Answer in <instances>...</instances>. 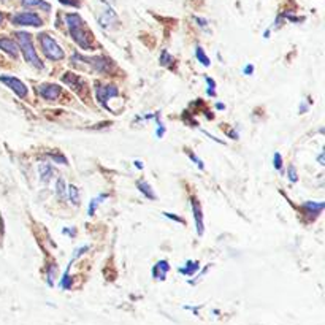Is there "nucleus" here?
I'll use <instances>...</instances> for the list:
<instances>
[{
	"instance_id": "1",
	"label": "nucleus",
	"mask_w": 325,
	"mask_h": 325,
	"mask_svg": "<svg viewBox=\"0 0 325 325\" xmlns=\"http://www.w3.org/2000/svg\"><path fill=\"white\" fill-rule=\"evenodd\" d=\"M65 21H67L70 35L75 43L84 51L92 50V34L89 32V29L86 27V22L83 21V17L76 13H71L65 16Z\"/></svg>"
},
{
	"instance_id": "2",
	"label": "nucleus",
	"mask_w": 325,
	"mask_h": 325,
	"mask_svg": "<svg viewBox=\"0 0 325 325\" xmlns=\"http://www.w3.org/2000/svg\"><path fill=\"white\" fill-rule=\"evenodd\" d=\"M16 38H17V41H19V46H17V48H21L26 62L29 65H32V67H35V68L43 70L45 64L41 62V59L38 57L37 51H35V46H34L31 34H27V32H16Z\"/></svg>"
},
{
	"instance_id": "3",
	"label": "nucleus",
	"mask_w": 325,
	"mask_h": 325,
	"mask_svg": "<svg viewBox=\"0 0 325 325\" xmlns=\"http://www.w3.org/2000/svg\"><path fill=\"white\" fill-rule=\"evenodd\" d=\"M38 40H40L41 50H43V54L46 56V59H50V61H62L65 57L64 50L59 46V43L51 37L50 34H40Z\"/></svg>"
},
{
	"instance_id": "4",
	"label": "nucleus",
	"mask_w": 325,
	"mask_h": 325,
	"mask_svg": "<svg viewBox=\"0 0 325 325\" xmlns=\"http://www.w3.org/2000/svg\"><path fill=\"white\" fill-rule=\"evenodd\" d=\"M95 97H97V102L100 105H103L105 108L106 106V102L113 99V97H118L119 95V91L116 86H113V84H102V83H95Z\"/></svg>"
},
{
	"instance_id": "5",
	"label": "nucleus",
	"mask_w": 325,
	"mask_h": 325,
	"mask_svg": "<svg viewBox=\"0 0 325 325\" xmlns=\"http://www.w3.org/2000/svg\"><path fill=\"white\" fill-rule=\"evenodd\" d=\"M0 83H3L5 86L10 87L11 91H13L19 99H26L27 97V86L26 83H22L19 78H15V76H7V75H2L0 76Z\"/></svg>"
},
{
	"instance_id": "6",
	"label": "nucleus",
	"mask_w": 325,
	"mask_h": 325,
	"mask_svg": "<svg viewBox=\"0 0 325 325\" xmlns=\"http://www.w3.org/2000/svg\"><path fill=\"white\" fill-rule=\"evenodd\" d=\"M11 22L15 24V26H34V27H41L43 26V21H41V17L35 13H17L11 17Z\"/></svg>"
},
{
	"instance_id": "7",
	"label": "nucleus",
	"mask_w": 325,
	"mask_h": 325,
	"mask_svg": "<svg viewBox=\"0 0 325 325\" xmlns=\"http://www.w3.org/2000/svg\"><path fill=\"white\" fill-rule=\"evenodd\" d=\"M38 94L43 100L54 102L59 95H61V86H59V84H52V83H45L38 87Z\"/></svg>"
},
{
	"instance_id": "8",
	"label": "nucleus",
	"mask_w": 325,
	"mask_h": 325,
	"mask_svg": "<svg viewBox=\"0 0 325 325\" xmlns=\"http://www.w3.org/2000/svg\"><path fill=\"white\" fill-rule=\"evenodd\" d=\"M190 205H192V213H194V219H195V228H197V233L202 237L203 232H205V222H203L202 206H200V203H198L197 198H190Z\"/></svg>"
},
{
	"instance_id": "9",
	"label": "nucleus",
	"mask_w": 325,
	"mask_h": 325,
	"mask_svg": "<svg viewBox=\"0 0 325 325\" xmlns=\"http://www.w3.org/2000/svg\"><path fill=\"white\" fill-rule=\"evenodd\" d=\"M62 81L67 84L70 89H73L75 92H81V89L86 87V83H84L83 78L75 73H65L62 76Z\"/></svg>"
},
{
	"instance_id": "10",
	"label": "nucleus",
	"mask_w": 325,
	"mask_h": 325,
	"mask_svg": "<svg viewBox=\"0 0 325 325\" xmlns=\"http://www.w3.org/2000/svg\"><path fill=\"white\" fill-rule=\"evenodd\" d=\"M0 50H2L3 52H7L10 57L16 59L17 56H19V48H17V45L15 43L13 40L8 38V37H0Z\"/></svg>"
},
{
	"instance_id": "11",
	"label": "nucleus",
	"mask_w": 325,
	"mask_h": 325,
	"mask_svg": "<svg viewBox=\"0 0 325 325\" xmlns=\"http://www.w3.org/2000/svg\"><path fill=\"white\" fill-rule=\"evenodd\" d=\"M99 22H100V26L103 29H110V27L114 26V24H118V15L114 13L111 8H108V10L103 11V13H102Z\"/></svg>"
},
{
	"instance_id": "12",
	"label": "nucleus",
	"mask_w": 325,
	"mask_h": 325,
	"mask_svg": "<svg viewBox=\"0 0 325 325\" xmlns=\"http://www.w3.org/2000/svg\"><path fill=\"white\" fill-rule=\"evenodd\" d=\"M302 209H303V213L306 216H314V218H317V216L321 214L322 209H324V202H319V203H316V202H306V203L302 205Z\"/></svg>"
},
{
	"instance_id": "13",
	"label": "nucleus",
	"mask_w": 325,
	"mask_h": 325,
	"mask_svg": "<svg viewBox=\"0 0 325 325\" xmlns=\"http://www.w3.org/2000/svg\"><path fill=\"white\" fill-rule=\"evenodd\" d=\"M168 272H170V265H168V262H167V260H160V262H157V263L154 265V268H153V276H154L155 279L164 281Z\"/></svg>"
},
{
	"instance_id": "14",
	"label": "nucleus",
	"mask_w": 325,
	"mask_h": 325,
	"mask_svg": "<svg viewBox=\"0 0 325 325\" xmlns=\"http://www.w3.org/2000/svg\"><path fill=\"white\" fill-rule=\"evenodd\" d=\"M22 7L26 8H38L43 11H51V5L45 0H21Z\"/></svg>"
},
{
	"instance_id": "15",
	"label": "nucleus",
	"mask_w": 325,
	"mask_h": 325,
	"mask_svg": "<svg viewBox=\"0 0 325 325\" xmlns=\"http://www.w3.org/2000/svg\"><path fill=\"white\" fill-rule=\"evenodd\" d=\"M137 188H138V190H140L144 197L149 198V200H155V198H157V195H155V192H154L153 188H151V184L146 183V181H143V179H140V181H137Z\"/></svg>"
},
{
	"instance_id": "16",
	"label": "nucleus",
	"mask_w": 325,
	"mask_h": 325,
	"mask_svg": "<svg viewBox=\"0 0 325 325\" xmlns=\"http://www.w3.org/2000/svg\"><path fill=\"white\" fill-rule=\"evenodd\" d=\"M38 171H40V178H41V181L43 183H50V179L52 178V174H54V170H52V167L50 164H40Z\"/></svg>"
},
{
	"instance_id": "17",
	"label": "nucleus",
	"mask_w": 325,
	"mask_h": 325,
	"mask_svg": "<svg viewBox=\"0 0 325 325\" xmlns=\"http://www.w3.org/2000/svg\"><path fill=\"white\" fill-rule=\"evenodd\" d=\"M198 268H200V263H198V262H194V260H189L186 267H181V268H179V273H183V274H186V276H192V274H194V273L197 272Z\"/></svg>"
},
{
	"instance_id": "18",
	"label": "nucleus",
	"mask_w": 325,
	"mask_h": 325,
	"mask_svg": "<svg viewBox=\"0 0 325 325\" xmlns=\"http://www.w3.org/2000/svg\"><path fill=\"white\" fill-rule=\"evenodd\" d=\"M67 194H68L70 202L73 203L75 206H78V205H80V189H78L76 186H68Z\"/></svg>"
},
{
	"instance_id": "19",
	"label": "nucleus",
	"mask_w": 325,
	"mask_h": 325,
	"mask_svg": "<svg viewBox=\"0 0 325 325\" xmlns=\"http://www.w3.org/2000/svg\"><path fill=\"white\" fill-rule=\"evenodd\" d=\"M195 56L198 59V62H202V65H205V67H209V65H211V62H209V57L206 56V54H205L202 46L195 48Z\"/></svg>"
},
{
	"instance_id": "20",
	"label": "nucleus",
	"mask_w": 325,
	"mask_h": 325,
	"mask_svg": "<svg viewBox=\"0 0 325 325\" xmlns=\"http://www.w3.org/2000/svg\"><path fill=\"white\" fill-rule=\"evenodd\" d=\"M56 192H57V197L59 198H64L65 197V192H67V189H65V183L62 178H59L56 181Z\"/></svg>"
},
{
	"instance_id": "21",
	"label": "nucleus",
	"mask_w": 325,
	"mask_h": 325,
	"mask_svg": "<svg viewBox=\"0 0 325 325\" xmlns=\"http://www.w3.org/2000/svg\"><path fill=\"white\" fill-rule=\"evenodd\" d=\"M103 198H106V195H100V197H97V198H92V200H91V205H89V216H94L95 208L99 206L100 202L103 200Z\"/></svg>"
},
{
	"instance_id": "22",
	"label": "nucleus",
	"mask_w": 325,
	"mask_h": 325,
	"mask_svg": "<svg viewBox=\"0 0 325 325\" xmlns=\"http://www.w3.org/2000/svg\"><path fill=\"white\" fill-rule=\"evenodd\" d=\"M50 157H51L54 162H61V164H64V165H67V164H68L67 157H65V155L61 154V153H50Z\"/></svg>"
},
{
	"instance_id": "23",
	"label": "nucleus",
	"mask_w": 325,
	"mask_h": 325,
	"mask_svg": "<svg viewBox=\"0 0 325 325\" xmlns=\"http://www.w3.org/2000/svg\"><path fill=\"white\" fill-rule=\"evenodd\" d=\"M287 176H289V179H291L292 183H297L298 181V174H297V168H295V165H289Z\"/></svg>"
},
{
	"instance_id": "24",
	"label": "nucleus",
	"mask_w": 325,
	"mask_h": 325,
	"mask_svg": "<svg viewBox=\"0 0 325 325\" xmlns=\"http://www.w3.org/2000/svg\"><path fill=\"white\" fill-rule=\"evenodd\" d=\"M56 270H57V267L54 263L50 267V270H48V284H50V286L54 284V278H56Z\"/></svg>"
},
{
	"instance_id": "25",
	"label": "nucleus",
	"mask_w": 325,
	"mask_h": 325,
	"mask_svg": "<svg viewBox=\"0 0 325 325\" xmlns=\"http://www.w3.org/2000/svg\"><path fill=\"white\" fill-rule=\"evenodd\" d=\"M170 62H173V57L168 54V51H162V54H160V65H167L170 64Z\"/></svg>"
},
{
	"instance_id": "26",
	"label": "nucleus",
	"mask_w": 325,
	"mask_h": 325,
	"mask_svg": "<svg viewBox=\"0 0 325 325\" xmlns=\"http://www.w3.org/2000/svg\"><path fill=\"white\" fill-rule=\"evenodd\" d=\"M273 167L276 170H281L282 168V155L279 153H274V155H273Z\"/></svg>"
},
{
	"instance_id": "27",
	"label": "nucleus",
	"mask_w": 325,
	"mask_h": 325,
	"mask_svg": "<svg viewBox=\"0 0 325 325\" xmlns=\"http://www.w3.org/2000/svg\"><path fill=\"white\" fill-rule=\"evenodd\" d=\"M188 154H189V157H190V160L194 162V164L200 168V170H203V162H202V159H198L197 155L194 154V153H190V149H188Z\"/></svg>"
},
{
	"instance_id": "28",
	"label": "nucleus",
	"mask_w": 325,
	"mask_h": 325,
	"mask_svg": "<svg viewBox=\"0 0 325 325\" xmlns=\"http://www.w3.org/2000/svg\"><path fill=\"white\" fill-rule=\"evenodd\" d=\"M62 5H68V7H80V0H59Z\"/></svg>"
},
{
	"instance_id": "29",
	"label": "nucleus",
	"mask_w": 325,
	"mask_h": 325,
	"mask_svg": "<svg viewBox=\"0 0 325 325\" xmlns=\"http://www.w3.org/2000/svg\"><path fill=\"white\" fill-rule=\"evenodd\" d=\"M167 218H170V219H173V221H176V222H179V224H184V219L183 218H178V216H174V214H171V213H164Z\"/></svg>"
},
{
	"instance_id": "30",
	"label": "nucleus",
	"mask_w": 325,
	"mask_h": 325,
	"mask_svg": "<svg viewBox=\"0 0 325 325\" xmlns=\"http://www.w3.org/2000/svg\"><path fill=\"white\" fill-rule=\"evenodd\" d=\"M244 75H252V71H254V65H246V67L243 68Z\"/></svg>"
},
{
	"instance_id": "31",
	"label": "nucleus",
	"mask_w": 325,
	"mask_h": 325,
	"mask_svg": "<svg viewBox=\"0 0 325 325\" xmlns=\"http://www.w3.org/2000/svg\"><path fill=\"white\" fill-rule=\"evenodd\" d=\"M195 21L198 22V26H202V27H206V21L200 19V17H195Z\"/></svg>"
},
{
	"instance_id": "32",
	"label": "nucleus",
	"mask_w": 325,
	"mask_h": 325,
	"mask_svg": "<svg viewBox=\"0 0 325 325\" xmlns=\"http://www.w3.org/2000/svg\"><path fill=\"white\" fill-rule=\"evenodd\" d=\"M319 164H321V165H325V164H324V154L319 155Z\"/></svg>"
},
{
	"instance_id": "33",
	"label": "nucleus",
	"mask_w": 325,
	"mask_h": 325,
	"mask_svg": "<svg viewBox=\"0 0 325 325\" xmlns=\"http://www.w3.org/2000/svg\"><path fill=\"white\" fill-rule=\"evenodd\" d=\"M216 108H218V110H224V108H225V105H222V103H218V105H216Z\"/></svg>"
},
{
	"instance_id": "34",
	"label": "nucleus",
	"mask_w": 325,
	"mask_h": 325,
	"mask_svg": "<svg viewBox=\"0 0 325 325\" xmlns=\"http://www.w3.org/2000/svg\"><path fill=\"white\" fill-rule=\"evenodd\" d=\"M105 3H108V5H113L114 2H116V0H103Z\"/></svg>"
},
{
	"instance_id": "35",
	"label": "nucleus",
	"mask_w": 325,
	"mask_h": 325,
	"mask_svg": "<svg viewBox=\"0 0 325 325\" xmlns=\"http://www.w3.org/2000/svg\"><path fill=\"white\" fill-rule=\"evenodd\" d=\"M135 164H137V167H138V168H143V165H141V162H140V160H137Z\"/></svg>"
},
{
	"instance_id": "36",
	"label": "nucleus",
	"mask_w": 325,
	"mask_h": 325,
	"mask_svg": "<svg viewBox=\"0 0 325 325\" xmlns=\"http://www.w3.org/2000/svg\"><path fill=\"white\" fill-rule=\"evenodd\" d=\"M2 21H3V15L0 13V24H2Z\"/></svg>"
},
{
	"instance_id": "37",
	"label": "nucleus",
	"mask_w": 325,
	"mask_h": 325,
	"mask_svg": "<svg viewBox=\"0 0 325 325\" xmlns=\"http://www.w3.org/2000/svg\"><path fill=\"white\" fill-rule=\"evenodd\" d=\"M0 2H7V0H0Z\"/></svg>"
}]
</instances>
